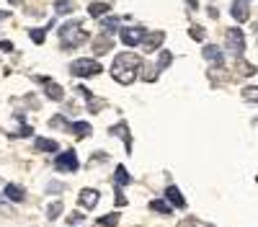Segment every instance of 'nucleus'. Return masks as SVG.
Segmentation results:
<instances>
[{"mask_svg": "<svg viewBox=\"0 0 258 227\" xmlns=\"http://www.w3.org/2000/svg\"><path fill=\"white\" fill-rule=\"evenodd\" d=\"M140 72H142V78H145L147 83H155V80H158V67H142Z\"/></svg>", "mask_w": 258, "mask_h": 227, "instance_id": "nucleus-29", "label": "nucleus"}, {"mask_svg": "<svg viewBox=\"0 0 258 227\" xmlns=\"http://www.w3.org/2000/svg\"><path fill=\"white\" fill-rule=\"evenodd\" d=\"M57 171H64V173H75L78 171V158H75V150H64L57 155Z\"/></svg>", "mask_w": 258, "mask_h": 227, "instance_id": "nucleus-6", "label": "nucleus"}, {"mask_svg": "<svg viewBox=\"0 0 258 227\" xmlns=\"http://www.w3.org/2000/svg\"><path fill=\"white\" fill-rule=\"evenodd\" d=\"M109 11H111L109 3H91V6H88V13H91L93 18H103Z\"/></svg>", "mask_w": 258, "mask_h": 227, "instance_id": "nucleus-20", "label": "nucleus"}, {"mask_svg": "<svg viewBox=\"0 0 258 227\" xmlns=\"http://www.w3.org/2000/svg\"><path fill=\"white\" fill-rule=\"evenodd\" d=\"M68 129L75 134V137H91V132H93V127H91V124L88 121H73V124H68Z\"/></svg>", "mask_w": 258, "mask_h": 227, "instance_id": "nucleus-15", "label": "nucleus"}, {"mask_svg": "<svg viewBox=\"0 0 258 227\" xmlns=\"http://www.w3.org/2000/svg\"><path fill=\"white\" fill-rule=\"evenodd\" d=\"M126 199H124V191H121V186H116V206H124Z\"/></svg>", "mask_w": 258, "mask_h": 227, "instance_id": "nucleus-33", "label": "nucleus"}, {"mask_svg": "<svg viewBox=\"0 0 258 227\" xmlns=\"http://www.w3.org/2000/svg\"><path fill=\"white\" fill-rule=\"evenodd\" d=\"M188 36H191L194 41H204V36H207V34H204V29H202V26L194 24V26H188Z\"/></svg>", "mask_w": 258, "mask_h": 227, "instance_id": "nucleus-28", "label": "nucleus"}, {"mask_svg": "<svg viewBox=\"0 0 258 227\" xmlns=\"http://www.w3.org/2000/svg\"><path fill=\"white\" fill-rule=\"evenodd\" d=\"M186 6H188V8H197L199 3H197V0H186Z\"/></svg>", "mask_w": 258, "mask_h": 227, "instance_id": "nucleus-39", "label": "nucleus"}, {"mask_svg": "<svg viewBox=\"0 0 258 227\" xmlns=\"http://www.w3.org/2000/svg\"><path fill=\"white\" fill-rule=\"evenodd\" d=\"M114 49V39H111V34H101L96 41H93V52L96 54H106V52H111Z\"/></svg>", "mask_w": 258, "mask_h": 227, "instance_id": "nucleus-11", "label": "nucleus"}, {"mask_svg": "<svg viewBox=\"0 0 258 227\" xmlns=\"http://www.w3.org/2000/svg\"><path fill=\"white\" fill-rule=\"evenodd\" d=\"M114 181H116V186H129V183H132V176H129V171L124 168V165H116Z\"/></svg>", "mask_w": 258, "mask_h": 227, "instance_id": "nucleus-19", "label": "nucleus"}, {"mask_svg": "<svg viewBox=\"0 0 258 227\" xmlns=\"http://www.w3.org/2000/svg\"><path fill=\"white\" fill-rule=\"evenodd\" d=\"M36 150H41V153H59V142H57V139L39 137V139H36Z\"/></svg>", "mask_w": 258, "mask_h": 227, "instance_id": "nucleus-17", "label": "nucleus"}, {"mask_svg": "<svg viewBox=\"0 0 258 227\" xmlns=\"http://www.w3.org/2000/svg\"><path fill=\"white\" fill-rule=\"evenodd\" d=\"M62 209H64L62 201H52V204L47 206V219H57V217L62 214Z\"/></svg>", "mask_w": 258, "mask_h": 227, "instance_id": "nucleus-22", "label": "nucleus"}, {"mask_svg": "<svg viewBox=\"0 0 258 227\" xmlns=\"http://www.w3.org/2000/svg\"><path fill=\"white\" fill-rule=\"evenodd\" d=\"M165 201L170 206H178V209H183V206H186V199H183V194L176 189V186H168V189H165Z\"/></svg>", "mask_w": 258, "mask_h": 227, "instance_id": "nucleus-13", "label": "nucleus"}, {"mask_svg": "<svg viewBox=\"0 0 258 227\" xmlns=\"http://www.w3.org/2000/svg\"><path fill=\"white\" fill-rule=\"evenodd\" d=\"M68 224L70 227H80V224H85V217L80 212H73V214H68Z\"/></svg>", "mask_w": 258, "mask_h": 227, "instance_id": "nucleus-30", "label": "nucleus"}, {"mask_svg": "<svg viewBox=\"0 0 258 227\" xmlns=\"http://www.w3.org/2000/svg\"><path fill=\"white\" fill-rule=\"evenodd\" d=\"M142 70V59L135 54V52H126V54H119L111 65V78L121 86H132L137 80V72Z\"/></svg>", "mask_w": 258, "mask_h": 227, "instance_id": "nucleus-1", "label": "nucleus"}, {"mask_svg": "<svg viewBox=\"0 0 258 227\" xmlns=\"http://www.w3.org/2000/svg\"><path fill=\"white\" fill-rule=\"evenodd\" d=\"M78 93H80L85 101H91V98H93V91H91V88H85V86H80V88H78Z\"/></svg>", "mask_w": 258, "mask_h": 227, "instance_id": "nucleus-32", "label": "nucleus"}, {"mask_svg": "<svg viewBox=\"0 0 258 227\" xmlns=\"http://www.w3.org/2000/svg\"><path fill=\"white\" fill-rule=\"evenodd\" d=\"M8 3H11V6H18V3H24V0H8Z\"/></svg>", "mask_w": 258, "mask_h": 227, "instance_id": "nucleus-40", "label": "nucleus"}, {"mask_svg": "<svg viewBox=\"0 0 258 227\" xmlns=\"http://www.w3.org/2000/svg\"><path fill=\"white\" fill-rule=\"evenodd\" d=\"M170 62H173V54H170V52H160V57H158V72L165 70Z\"/></svg>", "mask_w": 258, "mask_h": 227, "instance_id": "nucleus-27", "label": "nucleus"}, {"mask_svg": "<svg viewBox=\"0 0 258 227\" xmlns=\"http://www.w3.org/2000/svg\"><path fill=\"white\" fill-rule=\"evenodd\" d=\"M116 26H119V18H106V21H103V31H106V34H114Z\"/></svg>", "mask_w": 258, "mask_h": 227, "instance_id": "nucleus-31", "label": "nucleus"}, {"mask_svg": "<svg viewBox=\"0 0 258 227\" xmlns=\"http://www.w3.org/2000/svg\"><path fill=\"white\" fill-rule=\"evenodd\" d=\"M225 44H227V49H230L235 57H243V52H245V34H243L238 26L227 29V34H225Z\"/></svg>", "mask_w": 258, "mask_h": 227, "instance_id": "nucleus-4", "label": "nucleus"}, {"mask_svg": "<svg viewBox=\"0 0 258 227\" xmlns=\"http://www.w3.org/2000/svg\"><path fill=\"white\" fill-rule=\"evenodd\" d=\"M29 36L34 44H44V39H47V31L44 29H29Z\"/></svg>", "mask_w": 258, "mask_h": 227, "instance_id": "nucleus-25", "label": "nucleus"}, {"mask_svg": "<svg viewBox=\"0 0 258 227\" xmlns=\"http://www.w3.org/2000/svg\"><path fill=\"white\" fill-rule=\"evenodd\" d=\"M47 191H52V194H54V191H64V186H62V183H49Z\"/></svg>", "mask_w": 258, "mask_h": 227, "instance_id": "nucleus-35", "label": "nucleus"}, {"mask_svg": "<svg viewBox=\"0 0 258 227\" xmlns=\"http://www.w3.org/2000/svg\"><path fill=\"white\" fill-rule=\"evenodd\" d=\"M165 41V31H147L145 39H142V47L145 52H158Z\"/></svg>", "mask_w": 258, "mask_h": 227, "instance_id": "nucleus-8", "label": "nucleus"}, {"mask_svg": "<svg viewBox=\"0 0 258 227\" xmlns=\"http://www.w3.org/2000/svg\"><path fill=\"white\" fill-rule=\"evenodd\" d=\"M101 106H106L103 101H96V98H91V111H93V114H96V111H98Z\"/></svg>", "mask_w": 258, "mask_h": 227, "instance_id": "nucleus-34", "label": "nucleus"}, {"mask_svg": "<svg viewBox=\"0 0 258 227\" xmlns=\"http://www.w3.org/2000/svg\"><path fill=\"white\" fill-rule=\"evenodd\" d=\"M39 83H44V93H47V98H52V101H62L64 98V88L62 86H57L54 80H49V78H36Z\"/></svg>", "mask_w": 258, "mask_h": 227, "instance_id": "nucleus-9", "label": "nucleus"}, {"mask_svg": "<svg viewBox=\"0 0 258 227\" xmlns=\"http://www.w3.org/2000/svg\"><path fill=\"white\" fill-rule=\"evenodd\" d=\"M0 52H13V44L11 41H0Z\"/></svg>", "mask_w": 258, "mask_h": 227, "instance_id": "nucleus-36", "label": "nucleus"}, {"mask_svg": "<svg viewBox=\"0 0 258 227\" xmlns=\"http://www.w3.org/2000/svg\"><path fill=\"white\" fill-rule=\"evenodd\" d=\"M111 134H119L121 139H124V144H126V153L132 150V137H129V127H126V121H119V124H114V127L109 129Z\"/></svg>", "mask_w": 258, "mask_h": 227, "instance_id": "nucleus-14", "label": "nucleus"}, {"mask_svg": "<svg viewBox=\"0 0 258 227\" xmlns=\"http://www.w3.org/2000/svg\"><path fill=\"white\" fill-rule=\"evenodd\" d=\"M202 54H204V59H207V62H212V65H217V67H222V62H225V57H222V49H220V47H214V44H207Z\"/></svg>", "mask_w": 258, "mask_h": 227, "instance_id": "nucleus-12", "label": "nucleus"}, {"mask_svg": "<svg viewBox=\"0 0 258 227\" xmlns=\"http://www.w3.org/2000/svg\"><path fill=\"white\" fill-rule=\"evenodd\" d=\"M243 101H248V103H258V86H248V88H243Z\"/></svg>", "mask_w": 258, "mask_h": 227, "instance_id": "nucleus-23", "label": "nucleus"}, {"mask_svg": "<svg viewBox=\"0 0 258 227\" xmlns=\"http://www.w3.org/2000/svg\"><path fill=\"white\" fill-rule=\"evenodd\" d=\"M6 196L11 201H24L26 199V191H24V186H18V183H8L6 186Z\"/></svg>", "mask_w": 258, "mask_h": 227, "instance_id": "nucleus-16", "label": "nucleus"}, {"mask_svg": "<svg viewBox=\"0 0 258 227\" xmlns=\"http://www.w3.org/2000/svg\"><path fill=\"white\" fill-rule=\"evenodd\" d=\"M232 18L238 21V24H245L250 18V0H232V8H230Z\"/></svg>", "mask_w": 258, "mask_h": 227, "instance_id": "nucleus-7", "label": "nucleus"}, {"mask_svg": "<svg viewBox=\"0 0 258 227\" xmlns=\"http://www.w3.org/2000/svg\"><path fill=\"white\" fill-rule=\"evenodd\" d=\"M98 224H101V227H116V224H119V214H116V212L103 214V217H98Z\"/></svg>", "mask_w": 258, "mask_h": 227, "instance_id": "nucleus-21", "label": "nucleus"}, {"mask_svg": "<svg viewBox=\"0 0 258 227\" xmlns=\"http://www.w3.org/2000/svg\"><path fill=\"white\" fill-rule=\"evenodd\" d=\"M88 39H91V34H88V29H85L80 21H70V24L59 26V44L64 49H75V47L85 44Z\"/></svg>", "mask_w": 258, "mask_h": 227, "instance_id": "nucleus-2", "label": "nucleus"}, {"mask_svg": "<svg viewBox=\"0 0 258 227\" xmlns=\"http://www.w3.org/2000/svg\"><path fill=\"white\" fill-rule=\"evenodd\" d=\"M29 134H31V127H24V129H21L16 137H29Z\"/></svg>", "mask_w": 258, "mask_h": 227, "instance_id": "nucleus-37", "label": "nucleus"}, {"mask_svg": "<svg viewBox=\"0 0 258 227\" xmlns=\"http://www.w3.org/2000/svg\"><path fill=\"white\" fill-rule=\"evenodd\" d=\"M70 72H73L75 78H93V75L103 72V67H101V62H98V59L80 57V59L70 62Z\"/></svg>", "mask_w": 258, "mask_h": 227, "instance_id": "nucleus-3", "label": "nucleus"}, {"mask_svg": "<svg viewBox=\"0 0 258 227\" xmlns=\"http://www.w3.org/2000/svg\"><path fill=\"white\" fill-rule=\"evenodd\" d=\"M145 34H147V31H145L142 26H124V29H119V39H121L124 47H137V44H142Z\"/></svg>", "mask_w": 258, "mask_h": 227, "instance_id": "nucleus-5", "label": "nucleus"}, {"mask_svg": "<svg viewBox=\"0 0 258 227\" xmlns=\"http://www.w3.org/2000/svg\"><path fill=\"white\" fill-rule=\"evenodd\" d=\"M238 72L240 75H255V67L250 65V62H245L243 57H238Z\"/></svg>", "mask_w": 258, "mask_h": 227, "instance_id": "nucleus-26", "label": "nucleus"}, {"mask_svg": "<svg viewBox=\"0 0 258 227\" xmlns=\"http://www.w3.org/2000/svg\"><path fill=\"white\" fill-rule=\"evenodd\" d=\"M54 11H57L59 16H68V13H73V3H70V0H57Z\"/></svg>", "mask_w": 258, "mask_h": 227, "instance_id": "nucleus-24", "label": "nucleus"}, {"mask_svg": "<svg viewBox=\"0 0 258 227\" xmlns=\"http://www.w3.org/2000/svg\"><path fill=\"white\" fill-rule=\"evenodd\" d=\"M78 204L83 209H96L98 206V191L96 189H83L80 196H78Z\"/></svg>", "mask_w": 258, "mask_h": 227, "instance_id": "nucleus-10", "label": "nucleus"}, {"mask_svg": "<svg viewBox=\"0 0 258 227\" xmlns=\"http://www.w3.org/2000/svg\"><path fill=\"white\" fill-rule=\"evenodd\" d=\"M204 227H212V224H204Z\"/></svg>", "mask_w": 258, "mask_h": 227, "instance_id": "nucleus-41", "label": "nucleus"}, {"mask_svg": "<svg viewBox=\"0 0 258 227\" xmlns=\"http://www.w3.org/2000/svg\"><path fill=\"white\" fill-rule=\"evenodd\" d=\"M150 209L158 212V214H170V212H173V206H170L165 199H153V201H150Z\"/></svg>", "mask_w": 258, "mask_h": 227, "instance_id": "nucleus-18", "label": "nucleus"}, {"mask_svg": "<svg viewBox=\"0 0 258 227\" xmlns=\"http://www.w3.org/2000/svg\"><path fill=\"white\" fill-rule=\"evenodd\" d=\"M8 16H11V11H0V21H6Z\"/></svg>", "mask_w": 258, "mask_h": 227, "instance_id": "nucleus-38", "label": "nucleus"}]
</instances>
